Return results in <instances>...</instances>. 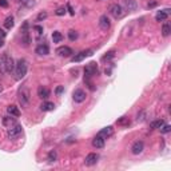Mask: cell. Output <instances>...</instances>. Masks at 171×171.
Segmentation results:
<instances>
[{
    "instance_id": "obj_1",
    "label": "cell",
    "mask_w": 171,
    "mask_h": 171,
    "mask_svg": "<svg viewBox=\"0 0 171 171\" xmlns=\"http://www.w3.org/2000/svg\"><path fill=\"white\" fill-rule=\"evenodd\" d=\"M15 70V62L8 54H4L0 59V71L3 74H11Z\"/></svg>"
},
{
    "instance_id": "obj_2",
    "label": "cell",
    "mask_w": 171,
    "mask_h": 171,
    "mask_svg": "<svg viewBox=\"0 0 171 171\" xmlns=\"http://www.w3.org/2000/svg\"><path fill=\"white\" fill-rule=\"evenodd\" d=\"M27 70H28V65L25 59H20L18 63L15 64V74H16V79H22L27 75Z\"/></svg>"
},
{
    "instance_id": "obj_3",
    "label": "cell",
    "mask_w": 171,
    "mask_h": 171,
    "mask_svg": "<svg viewBox=\"0 0 171 171\" xmlns=\"http://www.w3.org/2000/svg\"><path fill=\"white\" fill-rule=\"evenodd\" d=\"M98 74V64L95 62H91L84 67V80H88L90 78L95 76Z\"/></svg>"
},
{
    "instance_id": "obj_4",
    "label": "cell",
    "mask_w": 171,
    "mask_h": 171,
    "mask_svg": "<svg viewBox=\"0 0 171 171\" xmlns=\"http://www.w3.org/2000/svg\"><path fill=\"white\" fill-rule=\"evenodd\" d=\"M23 134V128L20 124H15V126L10 127L7 131V136L11 139V141H15V139H18L19 136H20Z\"/></svg>"
},
{
    "instance_id": "obj_5",
    "label": "cell",
    "mask_w": 171,
    "mask_h": 171,
    "mask_svg": "<svg viewBox=\"0 0 171 171\" xmlns=\"http://www.w3.org/2000/svg\"><path fill=\"white\" fill-rule=\"evenodd\" d=\"M18 96H19V102H20L22 107L28 106V103H30V91H28L27 88L22 87L18 92Z\"/></svg>"
},
{
    "instance_id": "obj_6",
    "label": "cell",
    "mask_w": 171,
    "mask_h": 171,
    "mask_svg": "<svg viewBox=\"0 0 171 171\" xmlns=\"http://www.w3.org/2000/svg\"><path fill=\"white\" fill-rule=\"evenodd\" d=\"M110 13H111V15H112L115 19L123 18V15H124L123 7H122V5H119V4H112V5L110 7Z\"/></svg>"
},
{
    "instance_id": "obj_7",
    "label": "cell",
    "mask_w": 171,
    "mask_h": 171,
    "mask_svg": "<svg viewBox=\"0 0 171 171\" xmlns=\"http://www.w3.org/2000/svg\"><path fill=\"white\" fill-rule=\"evenodd\" d=\"M94 54L92 50H86V51H82V52H79L78 55H75L72 58V62L74 63H79V62H82L83 59H86L87 56H91Z\"/></svg>"
},
{
    "instance_id": "obj_8",
    "label": "cell",
    "mask_w": 171,
    "mask_h": 171,
    "mask_svg": "<svg viewBox=\"0 0 171 171\" xmlns=\"http://www.w3.org/2000/svg\"><path fill=\"white\" fill-rule=\"evenodd\" d=\"M86 96H87V95H86V91L80 90V88L75 90V91H74V94H72V98H74V100H75L76 103H82V102H84Z\"/></svg>"
},
{
    "instance_id": "obj_9",
    "label": "cell",
    "mask_w": 171,
    "mask_h": 171,
    "mask_svg": "<svg viewBox=\"0 0 171 171\" xmlns=\"http://www.w3.org/2000/svg\"><path fill=\"white\" fill-rule=\"evenodd\" d=\"M56 54H58L59 56H63V58H70L74 54V51L71 50L70 47H67V45H63V47H59L58 50H56Z\"/></svg>"
},
{
    "instance_id": "obj_10",
    "label": "cell",
    "mask_w": 171,
    "mask_h": 171,
    "mask_svg": "<svg viewBox=\"0 0 171 171\" xmlns=\"http://www.w3.org/2000/svg\"><path fill=\"white\" fill-rule=\"evenodd\" d=\"M98 159H99V155H98V154L91 152V154H88V155L86 156L84 164H86V166H94V164L98 162Z\"/></svg>"
},
{
    "instance_id": "obj_11",
    "label": "cell",
    "mask_w": 171,
    "mask_h": 171,
    "mask_svg": "<svg viewBox=\"0 0 171 171\" xmlns=\"http://www.w3.org/2000/svg\"><path fill=\"white\" fill-rule=\"evenodd\" d=\"M144 150V144L142 141H138L135 142V143L132 144V147H131V152L134 154V155H139V154H142Z\"/></svg>"
},
{
    "instance_id": "obj_12",
    "label": "cell",
    "mask_w": 171,
    "mask_h": 171,
    "mask_svg": "<svg viewBox=\"0 0 171 171\" xmlns=\"http://www.w3.org/2000/svg\"><path fill=\"white\" fill-rule=\"evenodd\" d=\"M99 27L103 31H107L108 28L111 27V22H110V19L107 18V15L100 16V19H99Z\"/></svg>"
},
{
    "instance_id": "obj_13",
    "label": "cell",
    "mask_w": 171,
    "mask_h": 171,
    "mask_svg": "<svg viewBox=\"0 0 171 171\" xmlns=\"http://www.w3.org/2000/svg\"><path fill=\"white\" fill-rule=\"evenodd\" d=\"M170 12H171L170 8H166V10H163V11H159V12L156 13V16H155L156 22H163V20H166V19L169 18Z\"/></svg>"
},
{
    "instance_id": "obj_14",
    "label": "cell",
    "mask_w": 171,
    "mask_h": 171,
    "mask_svg": "<svg viewBox=\"0 0 171 171\" xmlns=\"http://www.w3.org/2000/svg\"><path fill=\"white\" fill-rule=\"evenodd\" d=\"M92 146L96 147V149H103L104 147V138L100 135H96L95 138L92 139Z\"/></svg>"
},
{
    "instance_id": "obj_15",
    "label": "cell",
    "mask_w": 171,
    "mask_h": 171,
    "mask_svg": "<svg viewBox=\"0 0 171 171\" xmlns=\"http://www.w3.org/2000/svg\"><path fill=\"white\" fill-rule=\"evenodd\" d=\"M3 124H4L5 127H12V126H15V124H18L16 123V119H15V116H4L3 118Z\"/></svg>"
},
{
    "instance_id": "obj_16",
    "label": "cell",
    "mask_w": 171,
    "mask_h": 171,
    "mask_svg": "<svg viewBox=\"0 0 171 171\" xmlns=\"http://www.w3.org/2000/svg\"><path fill=\"white\" fill-rule=\"evenodd\" d=\"M112 132H114V128L111 126H108V127H104L103 130L99 131L98 135H100V136H103L104 139H107V138H110V136L112 135Z\"/></svg>"
},
{
    "instance_id": "obj_17",
    "label": "cell",
    "mask_w": 171,
    "mask_h": 171,
    "mask_svg": "<svg viewBox=\"0 0 171 171\" xmlns=\"http://www.w3.org/2000/svg\"><path fill=\"white\" fill-rule=\"evenodd\" d=\"M36 54L38 55H48V52H50V48H48L47 44H39L38 47H36Z\"/></svg>"
},
{
    "instance_id": "obj_18",
    "label": "cell",
    "mask_w": 171,
    "mask_h": 171,
    "mask_svg": "<svg viewBox=\"0 0 171 171\" xmlns=\"http://www.w3.org/2000/svg\"><path fill=\"white\" fill-rule=\"evenodd\" d=\"M7 112L10 114V115L15 116V118H18V116H20V111H19V108L16 106H13V104H11V106L7 107Z\"/></svg>"
},
{
    "instance_id": "obj_19",
    "label": "cell",
    "mask_w": 171,
    "mask_h": 171,
    "mask_svg": "<svg viewBox=\"0 0 171 171\" xmlns=\"http://www.w3.org/2000/svg\"><path fill=\"white\" fill-rule=\"evenodd\" d=\"M123 4H124V7H126L128 11H135L136 7H138L135 0H123Z\"/></svg>"
},
{
    "instance_id": "obj_20",
    "label": "cell",
    "mask_w": 171,
    "mask_h": 171,
    "mask_svg": "<svg viewBox=\"0 0 171 171\" xmlns=\"http://www.w3.org/2000/svg\"><path fill=\"white\" fill-rule=\"evenodd\" d=\"M38 95H39V98H42V99H47L48 96H50V90L45 88V87H39L38 88Z\"/></svg>"
},
{
    "instance_id": "obj_21",
    "label": "cell",
    "mask_w": 171,
    "mask_h": 171,
    "mask_svg": "<svg viewBox=\"0 0 171 171\" xmlns=\"http://www.w3.org/2000/svg\"><path fill=\"white\" fill-rule=\"evenodd\" d=\"M54 108H55V104H54L52 102H43L40 106L42 111H52Z\"/></svg>"
},
{
    "instance_id": "obj_22",
    "label": "cell",
    "mask_w": 171,
    "mask_h": 171,
    "mask_svg": "<svg viewBox=\"0 0 171 171\" xmlns=\"http://www.w3.org/2000/svg\"><path fill=\"white\" fill-rule=\"evenodd\" d=\"M170 33H171V25H170L169 22H166L163 24V27H162V35H163L164 38H167Z\"/></svg>"
},
{
    "instance_id": "obj_23",
    "label": "cell",
    "mask_w": 171,
    "mask_h": 171,
    "mask_svg": "<svg viewBox=\"0 0 171 171\" xmlns=\"http://www.w3.org/2000/svg\"><path fill=\"white\" fill-rule=\"evenodd\" d=\"M163 124H164L163 119H158V120H154L152 123L150 124V128H151V130H156V128H161Z\"/></svg>"
},
{
    "instance_id": "obj_24",
    "label": "cell",
    "mask_w": 171,
    "mask_h": 171,
    "mask_svg": "<svg viewBox=\"0 0 171 171\" xmlns=\"http://www.w3.org/2000/svg\"><path fill=\"white\" fill-rule=\"evenodd\" d=\"M52 40H54V43H60L63 40V35H62L59 31H55V32L52 33Z\"/></svg>"
},
{
    "instance_id": "obj_25",
    "label": "cell",
    "mask_w": 171,
    "mask_h": 171,
    "mask_svg": "<svg viewBox=\"0 0 171 171\" xmlns=\"http://www.w3.org/2000/svg\"><path fill=\"white\" fill-rule=\"evenodd\" d=\"M4 27L8 28V30L13 27V16H8V18L5 19L4 20Z\"/></svg>"
},
{
    "instance_id": "obj_26",
    "label": "cell",
    "mask_w": 171,
    "mask_h": 171,
    "mask_svg": "<svg viewBox=\"0 0 171 171\" xmlns=\"http://www.w3.org/2000/svg\"><path fill=\"white\" fill-rule=\"evenodd\" d=\"M56 158H58V154H56L55 150H52V151H50V152H48V158H47L48 162H55Z\"/></svg>"
},
{
    "instance_id": "obj_27",
    "label": "cell",
    "mask_w": 171,
    "mask_h": 171,
    "mask_svg": "<svg viewBox=\"0 0 171 171\" xmlns=\"http://www.w3.org/2000/svg\"><path fill=\"white\" fill-rule=\"evenodd\" d=\"M118 124L119 126H128V124H130V119H128L127 116H122L118 120Z\"/></svg>"
},
{
    "instance_id": "obj_28",
    "label": "cell",
    "mask_w": 171,
    "mask_h": 171,
    "mask_svg": "<svg viewBox=\"0 0 171 171\" xmlns=\"http://www.w3.org/2000/svg\"><path fill=\"white\" fill-rule=\"evenodd\" d=\"M20 3H22V5L28 7V8H31V7L35 5V1H33V0H20Z\"/></svg>"
},
{
    "instance_id": "obj_29",
    "label": "cell",
    "mask_w": 171,
    "mask_h": 171,
    "mask_svg": "<svg viewBox=\"0 0 171 171\" xmlns=\"http://www.w3.org/2000/svg\"><path fill=\"white\" fill-rule=\"evenodd\" d=\"M114 56H115V51H110V52H107L106 55H104L103 58H102V60H103V62H106V60H111V59H112Z\"/></svg>"
},
{
    "instance_id": "obj_30",
    "label": "cell",
    "mask_w": 171,
    "mask_h": 171,
    "mask_svg": "<svg viewBox=\"0 0 171 171\" xmlns=\"http://www.w3.org/2000/svg\"><path fill=\"white\" fill-rule=\"evenodd\" d=\"M68 38H70V40H76L78 39V32L76 31H74V30H71V31H68Z\"/></svg>"
},
{
    "instance_id": "obj_31",
    "label": "cell",
    "mask_w": 171,
    "mask_h": 171,
    "mask_svg": "<svg viewBox=\"0 0 171 171\" xmlns=\"http://www.w3.org/2000/svg\"><path fill=\"white\" fill-rule=\"evenodd\" d=\"M159 130H161V132H162V134H169L170 131H171V126H170V124H166V123H164L163 126L159 128Z\"/></svg>"
},
{
    "instance_id": "obj_32",
    "label": "cell",
    "mask_w": 171,
    "mask_h": 171,
    "mask_svg": "<svg viewBox=\"0 0 171 171\" xmlns=\"http://www.w3.org/2000/svg\"><path fill=\"white\" fill-rule=\"evenodd\" d=\"M47 12H40V13H39V15H38V18H36V20H38V22H42V20H44V19H47Z\"/></svg>"
},
{
    "instance_id": "obj_33",
    "label": "cell",
    "mask_w": 171,
    "mask_h": 171,
    "mask_svg": "<svg viewBox=\"0 0 171 171\" xmlns=\"http://www.w3.org/2000/svg\"><path fill=\"white\" fill-rule=\"evenodd\" d=\"M55 13L58 16H63L64 13H65V8H63V7H60V8H58V10L55 11Z\"/></svg>"
},
{
    "instance_id": "obj_34",
    "label": "cell",
    "mask_w": 171,
    "mask_h": 171,
    "mask_svg": "<svg viewBox=\"0 0 171 171\" xmlns=\"http://www.w3.org/2000/svg\"><path fill=\"white\" fill-rule=\"evenodd\" d=\"M63 91H64V87H63V86H59V87L55 90V94H56V95H60Z\"/></svg>"
},
{
    "instance_id": "obj_35",
    "label": "cell",
    "mask_w": 171,
    "mask_h": 171,
    "mask_svg": "<svg viewBox=\"0 0 171 171\" xmlns=\"http://www.w3.org/2000/svg\"><path fill=\"white\" fill-rule=\"evenodd\" d=\"M33 30L38 31L39 35H42V33H43V27H40V25H35V27H33Z\"/></svg>"
},
{
    "instance_id": "obj_36",
    "label": "cell",
    "mask_w": 171,
    "mask_h": 171,
    "mask_svg": "<svg viewBox=\"0 0 171 171\" xmlns=\"http://www.w3.org/2000/svg\"><path fill=\"white\" fill-rule=\"evenodd\" d=\"M0 7L7 8L8 7V1H7V0H0Z\"/></svg>"
},
{
    "instance_id": "obj_37",
    "label": "cell",
    "mask_w": 171,
    "mask_h": 171,
    "mask_svg": "<svg viewBox=\"0 0 171 171\" xmlns=\"http://www.w3.org/2000/svg\"><path fill=\"white\" fill-rule=\"evenodd\" d=\"M136 120H138V122H139V120H141V122L144 120V112H141V115L138 114V118H136Z\"/></svg>"
},
{
    "instance_id": "obj_38",
    "label": "cell",
    "mask_w": 171,
    "mask_h": 171,
    "mask_svg": "<svg viewBox=\"0 0 171 171\" xmlns=\"http://www.w3.org/2000/svg\"><path fill=\"white\" fill-rule=\"evenodd\" d=\"M67 8H68V11H70V13H71V15H75V12H74V11H72V8H71L70 3H68V4H67Z\"/></svg>"
},
{
    "instance_id": "obj_39",
    "label": "cell",
    "mask_w": 171,
    "mask_h": 171,
    "mask_svg": "<svg viewBox=\"0 0 171 171\" xmlns=\"http://www.w3.org/2000/svg\"><path fill=\"white\" fill-rule=\"evenodd\" d=\"M156 4H158V3H156V1H152V3H149V7L150 8H152V7H155V5Z\"/></svg>"
},
{
    "instance_id": "obj_40",
    "label": "cell",
    "mask_w": 171,
    "mask_h": 171,
    "mask_svg": "<svg viewBox=\"0 0 171 171\" xmlns=\"http://www.w3.org/2000/svg\"><path fill=\"white\" fill-rule=\"evenodd\" d=\"M3 43H4V42H3V39L0 38V47H3Z\"/></svg>"
},
{
    "instance_id": "obj_41",
    "label": "cell",
    "mask_w": 171,
    "mask_h": 171,
    "mask_svg": "<svg viewBox=\"0 0 171 171\" xmlns=\"http://www.w3.org/2000/svg\"><path fill=\"white\" fill-rule=\"evenodd\" d=\"M0 32H1V36H5V32H3L1 30H0Z\"/></svg>"
},
{
    "instance_id": "obj_42",
    "label": "cell",
    "mask_w": 171,
    "mask_h": 171,
    "mask_svg": "<svg viewBox=\"0 0 171 171\" xmlns=\"http://www.w3.org/2000/svg\"><path fill=\"white\" fill-rule=\"evenodd\" d=\"M1 90H3V88H1V86H0V92H1Z\"/></svg>"
}]
</instances>
